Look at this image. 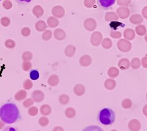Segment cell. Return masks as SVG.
<instances>
[{
  "mask_svg": "<svg viewBox=\"0 0 147 131\" xmlns=\"http://www.w3.org/2000/svg\"><path fill=\"white\" fill-rule=\"evenodd\" d=\"M20 111L13 103H7L0 107V119L6 124H12L18 119Z\"/></svg>",
  "mask_w": 147,
  "mask_h": 131,
  "instance_id": "1",
  "label": "cell"
},
{
  "mask_svg": "<svg viewBox=\"0 0 147 131\" xmlns=\"http://www.w3.org/2000/svg\"><path fill=\"white\" fill-rule=\"evenodd\" d=\"M97 119L102 125H111L115 120V114L112 109L109 107H105L98 112Z\"/></svg>",
  "mask_w": 147,
  "mask_h": 131,
  "instance_id": "2",
  "label": "cell"
},
{
  "mask_svg": "<svg viewBox=\"0 0 147 131\" xmlns=\"http://www.w3.org/2000/svg\"><path fill=\"white\" fill-rule=\"evenodd\" d=\"M117 46L118 50L123 53H127L130 51L132 47L131 42L125 39H119L117 42Z\"/></svg>",
  "mask_w": 147,
  "mask_h": 131,
  "instance_id": "3",
  "label": "cell"
},
{
  "mask_svg": "<svg viewBox=\"0 0 147 131\" xmlns=\"http://www.w3.org/2000/svg\"><path fill=\"white\" fill-rule=\"evenodd\" d=\"M103 40L102 34L99 31L94 32L90 38V43L91 44L95 47H97L101 44V42Z\"/></svg>",
  "mask_w": 147,
  "mask_h": 131,
  "instance_id": "4",
  "label": "cell"
},
{
  "mask_svg": "<svg viewBox=\"0 0 147 131\" xmlns=\"http://www.w3.org/2000/svg\"><path fill=\"white\" fill-rule=\"evenodd\" d=\"M83 25L88 31H93L96 27V21L92 18H87L84 21Z\"/></svg>",
  "mask_w": 147,
  "mask_h": 131,
  "instance_id": "5",
  "label": "cell"
},
{
  "mask_svg": "<svg viewBox=\"0 0 147 131\" xmlns=\"http://www.w3.org/2000/svg\"><path fill=\"white\" fill-rule=\"evenodd\" d=\"M31 98L34 102L40 103L44 100L45 98V94L41 90L36 89L32 93Z\"/></svg>",
  "mask_w": 147,
  "mask_h": 131,
  "instance_id": "6",
  "label": "cell"
},
{
  "mask_svg": "<svg viewBox=\"0 0 147 131\" xmlns=\"http://www.w3.org/2000/svg\"><path fill=\"white\" fill-rule=\"evenodd\" d=\"M116 12V14H117L118 17L123 20L128 18L130 15V10L129 9V8L125 6H121L118 8L117 9Z\"/></svg>",
  "mask_w": 147,
  "mask_h": 131,
  "instance_id": "7",
  "label": "cell"
},
{
  "mask_svg": "<svg viewBox=\"0 0 147 131\" xmlns=\"http://www.w3.org/2000/svg\"><path fill=\"white\" fill-rule=\"evenodd\" d=\"M127 127L130 131H139L141 128V123L139 120L132 119L128 122Z\"/></svg>",
  "mask_w": 147,
  "mask_h": 131,
  "instance_id": "8",
  "label": "cell"
},
{
  "mask_svg": "<svg viewBox=\"0 0 147 131\" xmlns=\"http://www.w3.org/2000/svg\"><path fill=\"white\" fill-rule=\"evenodd\" d=\"M79 62L82 66L87 67L91 64L92 58L89 55H83L79 58Z\"/></svg>",
  "mask_w": 147,
  "mask_h": 131,
  "instance_id": "9",
  "label": "cell"
},
{
  "mask_svg": "<svg viewBox=\"0 0 147 131\" xmlns=\"http://www.w3.org/2000/svg\"><path fill=\"white\" fill-rule=\"evenodd\" d=\"M52 14L57 18H61L65 14V10L60 6H55L52 10Z\"/></svg>",
  "mask_w": 147,
  "mask_h": 131,
  "instance_id": "10",
  "label": "cell"
},
{
  "mask_svg": "<svg viewBox=\"0 0 147 131\" xmlns=\"http://www.w3.org/2000/svg\"><path fill=\"white\" fill-rule=\"evenodd\" d=\"M86 88L82 84H77L74 87V92L78 96H81L84 94Z\"/></svg>",
  "mask_w": 147,
  "mask_h": 131,
  "instance_id": "11",
  "label": "cell"
},
{
  "mask_svg": "<svg viewBox=\"0 0 147 131\" xmlns=\"http://www.w3.org/2000/svg\"><path fill=\"white\" fill-rule=\"evenodd\" d=\"M130 66V61L126 58L120 59L118 62V66L121 70H127L129 68Z\"/></svg>",
  "mask_w": 147,
  "mask_h": 131,
  "instance_id": "12",
  "label": "cell"
},
{
  "mask_svg": "<svg viewBox=\"0 0 147 131\" xmlns=\"http://www.w3.org/2000/svg\"><path fill=\"white\" fill-rule=\"evenodd\" d=\"M40 112L43 116H48L52 112V107L48 104H44L40 106Z\"/></svg>",
  "mask_w": 147,
  "mask_h": 131,
  "instance_id": "13",
  "label": "cell"
},
{
  "mask_svg": "<svg viewBox=\"0 0 147 131\" xmlns=\"http://www.w3.org/2000/svg\"><path fill=\"white\" fill-rule=\"evenodd\" d=\"M123 37L127 40H131L135 38L136 33L133 29L130 28L126 29L123 32Z\"/></svg>",
  "mask_w": 147,
  "mask_h": 131,
  "instance_id": "14",
  "label": "cell"
},
{
  "mask_svg": "<svg viewBox=\"0 0 147 131\" xmlns=\"http://www.w3.org/2000/svg\"><path fill=\"white\" fill-rule=\"evenodd\" d=\"M53 35H54L55 38L58 40H62L64 39L66 36L65 31L60 28L56 29L54 31Z\"/></svg>",
  "mask_w": 147,
  "mask_h": 131,
  "instance_id": "15",
  "label": "cell"
},
{
  "mask_svg": "<svg viewBox=\"0 0 147 131\" xmlns=\"http://www.w3.org/2000/svg\"><path fill=\"white\" fill-rule=\"evenodd\" d=\"M104 87L107 90H113L116 87V82L113 78H107L104 82Z\"/></svg>",
  "mask_w": 147,
  "mask_h": 131,
  "instance_id": "16",
  "label": "cell"
},
{
  "mask_svg": "<svg viewBox=\"0 0 147 131\" xmlns=\"http://www.w3.org/2000/svg\"><path fill=\"white\" fill-rule=\"evenodd\" d=\"M131 23L133 24H140L143 22V17L139 14H132L129 18Z\"/></svg>",
  "mask_w": 147,
  "mask_h": 131,
  "instance_id": "17",
  "label": "cell"
},
{
  "mask_svg": "<svg viewBox=\"0 0 147 131\" xmlns=\"http://www.w3.org/2000/svg\"><path fill=\"white\" fill-rule=\"evenodd\" d=\"M59 77L55 74L51 75L48 79V84L51 87H55L59 83Z\"/></svg>",
  "mask_w": 147,
  "mask_h": 131,
  "instance_id": "18",
  "label": "cell"
},
{
  "mask_svg": "<svg viewBox=\"0 0 147 131\" xmlns=\"http://www.w3.org/2000/svg\"><path fill=\"white\" fill-rule=\"evenodd\" d=\"M27 96V92L25 89H20L14 95V99L17 101H22L26 99Z\"/></svg>",
  "mask_w": 147,
  "mask_h": 131,
  "instance_id": "19",
  "label": "cell"
},
{
  "mask_svg": "<svg viewBox=\"0 0 147 131\" xmlns=\"http://www.w3.org/2000/svg\"><path fill=\"white\" fill-rule=\"evenodd\" d=\"M76 53V47L72 44L68 45L64 50V54L68 57H73Z\"/></svg>",
  "mask_w": 147,
  "mask_h": 131,
  "instance_id": "20",
  "label": "cell"
},
{
  "mask_svg": "<svg viewBox=\"0 0 147 131\" xmlns=\"http://www.w3.org/2000/svg\"><path fill=\"white\" fill-rule=\"evenodd\" d=\"M105 19L106 21L110 22V21H117L119 19V17L115 12H108L105 14Z\"/></svg>",
  "mask_w": 147,
  "mask_h": 131,
  "instance_id": "21",
  "label": "cell"
},
{
  "mask_svg": "<svg viewBox=\"0 0 147 131\" xmlns=\"http://www.w3.org/2000/svg\"><path fill=\"white\" fill-rule=\"evenodd\" d=\"M119 74V69L115 66L110 67L107 70V75L111 78H114L118 76Z\"/></svg>",
  "mask_w": 147,
  "mask_h": 131,
  "instance_id": "22",
  "label": "cell"
},
{
  "mask_svg": "<svg viewBox=\"0 0 147 131\" xmlns=\"http://www.w3.org/2000/svg\"><path fill=\"white\" fill-rule=\"evenodd\" d=\"M64 114L67 118H68L69 119H71L75 117V115L76 114V110H75V108H74L73 107H67L65 110Z\"/></svg>",
  "mask_w": 147,
  "mask_h": 131,
  "instance_id": "23",
  "label": "cell"
},
{
  "mask_svg": "<svg viewBox=\"0 0 147 131\" xmlns=\"http://www.w3.org/2000/svg\"><path fill=\"white\" fill-rule=\"evenodd\" d=\"M115 0H98V3L100 6L103 8H109L114 3Z\"/></svg>",
  "mask_w": 147,
  "mask_h": 131,
  "instance_id": "24",
  "label": "cell"
},
{
  "mask_svg": "<svg viewBox=\"0 0 147 131\" xmlns=\"http://www.w3.org/2000/svg\"><path fill=\"white\" fill-rule=\"evenodd\" d=\"M58 100H59V103L61 104L66 105L69 103L70 99L68 95L63 93V94H61L59 95V96L58 98Z\"/></svg>",
  "mask_w": 147,
  "mask_h": 131,
  "instance_id": "25",
  "label": "cell"
},
{
  "mask_svg": "<svg viewBox=\"0 0 147 131\" xmlns=\"http://www.w3.org/2000/svg\"><path fill=\"white\" fill-rule=\"evenodd\" d=\"M101 45L102 47L105 49H110L113 46V42L111 39L109 38H106L102 40L101 42Z\"/></svg>",
  "mask_w": 147,
  "mask_h": 131,
  "instance_id": "26",
  "label": "cell"
},
{
  "mask_svg": "<svg viewBox=\"0 0 147 131\" xmlns=\"http://www.w3.org/2000/svg\"><path fill=\"white\" fill-rule=\"evenodd\" d=\"M130 65L133 69H138L140 68V66L141 65V61L137 57L133 58L131 60V62H130Z\"/></svg>",
  "mask_w": 147,
  "mask_h": 131,
  "instance_id": "27",
  "label": "cell"
},
{
  "mask_svg": "<svg viewBox=\"0 0 147 131\" xmlns=\"http://www.w3.org/2000/svg\"><path fill=\"white\" fill-rule=\"evenodd\" d=\"M136 33L139 35V36H144L146 34V27L142 25V24H139L136 27Z\"/></svg>",
  "mask_w": 147,
  "mask_h": 131,
  "instance_id": "28",
  "label": "cell"
},
{
  "mask_svg": "<svg viewBox=\"0 0 147 131\" xmlns=\"http://www.w3.org/2000/svg\"><path fill=\"white\" fill-rule=\"evenodd\" d=\"M48 25L51 28H55L59 25V20L54 17H50L47 20Z\"/></svg>",
  "mask_w": 147,
  "mask_h": 131,
  "instance_id": "29",
  "label": "cell"
},
{
  "mask_svg": "<svg viewBox=\"0 0 147 131\" xmlns=\"http://www.w3.org/2000/svg\"><path fill=\"white\" fill-rule=\"evenodd\" d=\"M133 104V102L131 99L129 98H125L123 99L121 102V106L125 109H129L130 108Z\"/></svg>",
  "mask_w": 147,
  "mask_h": 131,
  "instance_id": "30",
  "label": "cell"
},
{
  "mask_svg": "<svg viewBox=\"0 0 147 131\" xmlns=\"http://www.w3.org/2000/svg\"><path fill=\"white\" fill-rule=\"evenodd\" d=\"M82 131H104L102 128L97 125H90L84 128Z\"/></svg>",
  "mask_w": 147,
  "mask_h": 131,
  "instance_id": "31",
  "label": "cell"
},
{
  "mask_svg": "<svg viewBox=\"0 0 147 131\" xmlns=\"http://www.w3.org/2000/svg\"><path fill=\"white\" fill-rule=\"evenodd\" d=\"M33 12L34 14L37 17H40V16H42V14H44V10L40 6H36L33 8Z\"/></svg>",
  "mask_w": 147,
  "mask_h": 131,
  "instance_id": "32",
  "label": "cell"
},
{
  "mask_svg": "<svg viewBox=\"0 0 147 131\" xmlns=\"http://www.w3.org/2000/svg\"><path fill=\"white\" fill-rule=\"evenodd\" d=\"M35 27H36V29L37 31H44V29H46V28H47V25H46L44 21L40 20V21H38L36 24Z\"/></svg>",
  "mask_w": 147,
  "mask_h": 131,
  "instance_id": "33",
  "label": "cell"
},
{
  "mask_svg": "<svg viewBox=\"0 0 147 131\" xmlns=\"http://www.w3.org/2000/svg\"><path fill=\"white\" fill-rule=\"evenodd\" d=\"M38 122L39 123V125L41 126L42 127H45L46 126H47L49 124V120L48 119V118L47 117V116H42L41 117L38 121Z\"/></svg>",
  "mask_w": 147,
  "mask_h": 131,
  "instance_id": "34",
  "label": "cell"
},
{
  "mask_svg": "<svg viewBox=\"0 0 147 131\" xmlns=\"http://www.w3.org/2000/svg\"><path fill=\"white\" fill-rule=\"evenodd\" d=\"M34 102L33 101V100L31 98H26L23 101L22 106L25 108H29L30 107L32 106L34 104Z\"/></svg>",
  "mask_w": 147,
  "mask_h": 131,
  "instance_id": "35",
  "label": "cell"
},
{
  "mask_svg": "<svg viewBox=\"0 0 147 131\" xmlns=\"http://www.w3.org/2000/svg\"><path fill=\"white\" fill-rule=\"evenodd\" d=\"M38 113V109L37 107L36 106H31L29 108H28V114L31 116V117H34L37 115Z\"/></svg>",
  "mask_w": 147,
  "mask_h": 131,
  "instance_id": "36",
  "label": "cell"
},
{
  "mask_svg": "<svg viewBox=\"0 0 147 131\" xmlns=\"http://www.w3.org/2000/svg\"><path fill=\"white\" fill-rule=\"evenodd\" d=\"M33 58V54L30 51H26L23 53L22 58L24 61H30Z\"/></svg>",
  "mask_w": 147,
  "mask_h": 131,
  "instance_id": "37",
  "label": "cell"
},
{
  "mask_svg": "<svg viewBox=\"0 0 147 131\" xmlns=\"http://www.w3.org/2000/svg\"><path fill=\"white\" fill-rule=\"evenodd\" d=\"M22 86L25 90H29L33 87V82L30 79H26L23 83Z\"/></svg>",
  "mask_w": 147,
  "mask_h": 131,
  "instance_id": "38",
  "label": "cell"
},
{
  "mask_svg": "<svg viewBox=\"0 0 147 131\" xmlns=\"http://www.w3.org/2000/svg\"><path fill=\"white\" fill-rule=\"evenodd\" d=\"M32 63L30 61H24L22 63V68L25 72L29 71L32 68Z\"/></svg>",
  "mask_w": 147,
  "mask_h": 131,
  "instance_id": "39",
  "label": "cell"
},
{
  "mask_svg": "<svg viewBox=\"0 0 147 131\" xmlns=\"http://www.w3.org/2000/svg\"><path fill=\"white\" fill-rule=\"evenodd\" d=\"M29 76H30V78L32 80H36L38 79L39 77V73L36 70H32L30 71Z\"/></svg>",
  "mask_w": 147,
  "mask_h": 131,
  "instance_id": "40",
  "label": "cell"
},
{
  "mask_svg": "<svg viewBox=\"0 0 147 131\" xmlns=\"http://www.w3.org/2000/svg\"><path fill=\"white\" fill-rule=\"evenodd\" d=\"M51 37H52V32L50 30L45 31L42 35V39L45 41L49 40L51 38Z\"/></svg>",
  "mask_w": 147,
  "mask_h": 131,
  "instance_id": "41",
  "label": "cell"
},
{
  "mask_svg": "<svg viewBox=\"0 0 147 131\" xmlns=\"http://www.w3.org/2000/svg\"><path fill=\"white\" fill-rule=\"evenodd\" d=\"M110 35L112 38L119 39L122 36V33H121V32L118 31H111L110 32Z\"/></svg>",
  "mask_w": 147,
  "mask_h": 131,
  "instance_id": "42",
  "label": "cell"
},
{
  "mask_svg": "<svg viewBox=\"0 0 147 131\" xmlns=\"http://www.w3.org/2000/svg\"><path fill=\"white\" fill-rule=\"evenodd\" d=\"M5 45L8 48H13L16 46V43L14 40L11 39H7L5 41Z\"/></svg>",
  "mask_w": 147,
  "mask_h": 131,
  "instance_id": "43",
  "label": "cell"
},
{
  "mask_svg": "<svg viewBox=\"0 0 147 131\" xmlns=\"http://www.w3.org/2000/svg\"><path fill=\"white\" fill-rule=\"evenodd\" d=\"M95 3V0H84V6L87 8H92Z\"/></svg>",
  "mask_w": 147,
  "mask_h": 131,
  "instance_id": "44",
  "label": "cell"
},
{
  "mask_svg": "<svg viewBox=\"0 0 147 131\" xmlns=\"http://www.w3.org/2000/svg\"><path fill=\"white\" fill-rule=\"evenodd\" d=\"M1 24L4 26V27H7L10 24V20L6 17H3L1 20Z\"/></svg>",
  "mask_w": 147,
  "mask_h": 131,
  "instance_id": "45",
  "label": "cell"
},
{
  "mask_svg": "<svg viewBox=\"0 0 147 131\" xmlns=\"http://www.w3.org/2000/svg\"><path fill=\"white\" fill-rule=\"evenodd\" d=\"M118 5L119 6H127L130 3V0H117Z\"/></svg>",
  "mask_w": 147,
  "mask_h": 131,
  "instance_id": "46",
  "label": "cell"
},
{
  "mask_svg": "<svg viewBox=\"0 0 147 131\" xmlns=\"http://www.w3.org/2000/svg\"><path fill=\"white\" fill-rule=\"evenodd\" d=\"M30 33V30L28 28H24L21 30V33L24 36H28Z\"/></svg>",
  "mask_w": 147,
  "mask_h": 131,
  "instance_id": "47",
  "label": "cell"
},
{
  "mask_svg": "<svg viewBox=\"0 0 147 131\" xmlns=\"http://www.w3.org/2000/svg\"><path fill=\"white\" fill-rule=\"evenodd\" d=\"M141 64L144 68L147 69V56H145L142 58L141 61Z\"/></svg>",
  "mask_w": 147,
  "mask_h": 131,
  "instance_id": "48",
  "label": "cell"
},
{
  "mask_svg": "<svg viewBox=\"0 0 147 131\" xmlns=\"http://www.w3.org/2000/svg\"><path fill=\"white\" fill-rule=\"evenodd\" d=\"M16 2L20 5H26L30 3L33 0H15Z\"/></svg>",
  "mask_w": 147,
  "mask_h": 131,
  "instance_id": "49",
  "label": "cell"
},
{
  "mask_svg": "<svg viewBox=\"0 0 147 131\" xmlns=\"http://www.w3.org/2000/svg\"><path fill=\"white\" fill-rule=\"evenodd\" d=\"M2 131H17V129L13 126H7L5 127Z\"/></svg>",
  "mask_w": 147,
  "mask_h": 131,
  "instance_id": "50",
  "label": "cell"
},
{
  "mask_svg": "<svg viewBox=\"0 0 147 131\" xmlns=\"http://www.w3.org/2000/svg\"><path fill=\"white\" fill-rule=\"evenodd\" d=\"M142 14L143 16V17L147 19V6H145L142 10Z\"/></svg>",
  "mask_w": 147,
  "mask_h": 131,
  "instance_id": "51",
  "label": "cell"
},
{
  "mask_svg": "<svg viewBox=\"0 0 147 131\" xmlns=\"http://www.w3.org/2000/svg\"><path fill=\"white\" fill-rule=\"evenodd\" d=\"M52 131H64V130L63 127L60 126H56L53 128Z\"/></svg>",
  "mask_w": 147,
  "mask_h": 131,
  "instance_id": "52",
  "label": "cell"
},
{
  "mask_svg": "<svg viewBox=\"0 0 147 131\" xmlns=\"http://www.w3.org/2000/svg\"><path fill=\"white\" fill-rule=\"evenodd\" d=\"M142 113L146 117H147V104L144 106L142 108Z\"/></svg>",
  "mask_w": 147,
  "mask_h": 131,
  "instance_id": "53",
  "label": "cell"
},
{
  "mask_svg": "<svg viewBox=\"0 0 147 131\" xmlns=\"http://www.w3.org/2000/svg\"><path fill=\"white\" fill-rule=\"evenodd\" d=\"M5 124L6 123L1 119H0V130L4 128L5 126Z\"/></svg>",
  "mask_w": 147,
  "mask_h": 131,
  "instance_id": "54",
  "label": "cell"
},
{
  "mask_svg": "<svg viewBox=\"0 0 147 131\" xmlns=\"http://www.w3.org/2000/svg\"><path fill=\"white\" fill-rule=\"evenodd\" d=\"M145 40L147 42V34H146V35L145 36Z\"/></svg>",
  "mask_w": 147,
  "mask_h": 131,
  "instance_id": "55",
  "label": "cell"
},
{
  "mask_svg": "<svg viewBox=\"0 0 147 131\" xmlns=\"http://www.w3.org/2000/svg\"><path fill=\"white\" fill-rule=\"evenodd\" d=\"M110 131H118V130H116V129H112V130H111Z\"/></svg>",
  "mask_w": 147,
  "mask_h": 131,
  "instance_id": "56",
  "label": "cell"
},
{
  "mask_svg": "<svg viewBox=\"0 0 147 131\" xmlns=\"http://www.w3.org/2000/svg\"><path fill=\"white\" fill-rule=\"evenodd\" d=\"M146 101H147V93L146 94Z\"/></svg>",
  "mask_w": 147,
  "mask_h": 131,
  "instance_id": "57",
  "label": "cell"
},
{
  "mask_svg": "<svg viewBox=\"0 0 147 131\" xmlns=\"http://www.w3.org/2000/svg\"><path fill=\"white\" fill-rule=\"evenodd\" d=\"M36 131H41V130H36Z\"/></svg>",
  "mask_w": 147,
  "mask_h": 131,
  "instance_id": "58",
  "label": "cell"
},
{
  "mask_svg": "<svg viewBox=\"0 0 147 131\" xmlns=\"http://www.w3.org/2000/svg\"><path fill=\"white\" fill-rule=\"evenodd\" d=\"M1 1V0H0V1Z\"/></svg>",
  "mask_w": 147,
  "mask_h": 131,
  "instance_id": "59",
  "label": "cell"
}]
</instances>
